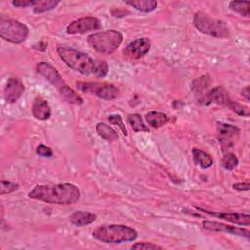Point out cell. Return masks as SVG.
<instances>
[{
  "mask_svg": "<svg viewBox=\"0 0 250 250\" xmlns=\"http://www.w3.org/2000/svg\"><path fill=\"white\" fill-rule=\"evenodd\" d=\"M96 131L100 137H102L103 139H104L106 141L113 142L118 139L117 132L114 129H112L109 125H107L104 122H99L96 125Z\"/></svg>",
  "mask_w": 250,
  "mask_h": 250,
  "instance_id": "cell-21",
  "label": "cell"
},
{
  "mask_svg": "<svg viewBox=\"0 0 250 250\" xmlns=\"http://www.w3.org/2000/svg\"><path fill=\"white\" fill-rule=\"evenodd\" d=\"M0 185H1L0 193L2 195L7 194V193H11V192H13V191H15L19 188V184H16V183H13V182H10V181L2 180Z\"/></svg>",
  "mask_w": 250,
  "mask_h": 250,
  "instance_id": "cell-29",
  "label": "cell"
},
{
  "mask_svg": "<svg viewBox=\"0 0 250 250\" xmlns=\"http://www.w3.org/2000/svg\"><path fill=\"white\" fill-rule=\"evenodd\" d=\"M100 21L95 17H84L71 21L66 26L67 34H81L100 28Z\"/></svg>",
  "mask_w": 250,
  "mask_h": 250,
  "instance_id": "cell-10",
  "label": "cell"
},
{
  "mask_svg": "<svg viewBox=\"0 0 250 250\" xmlns=\"http://www.w3.org/2000/svg\"><path fill=\"white\" fill-rule=\"evenodd\" d=\"M107 120L109 121V123L118 126V127L121 129V131H122V133H123L124 136H128V132H127V129H126V127H125V124H124V122H123V120H122V117H121L119 114H112V115H109V116L107 117Z\"/></svg>",
  "mask_w": 250,
  "mask_h": 250,
  "instance_id": "cell-30",
  "label": "cell"
},
{
  "mask_svg": "<svg viewBox=\"0 0 250 250\" xmlns=\"http://www.w3.org/2000/svg\"><path fill=\"white\" fill-rule=\"evenodd\" d=\"M198 210L201 212L210 215L212 217H216L233 224H237L240 226L248 227L250 225V216L244 213H234V212H218V211H209L203 208L197 207Z\"/></svg>",
  "mask_w": 250,
  "mask_h": 250,
  "instance_id": "cell-13",
  "label": "cell"
},
{
  "mask_svg": "<svg viewBox=\"0 0 250 250\" xmlns=\"http://www.w3.org/2000/svg\"><path fill=\"white\" fill-rule=\"evenodd\" d=\"M210 84H211L210 77L208 75H203V76H200L192 81L191 90L194 94L201 96L202 97L201 101H203V99L207 93L206 90L208 89Z\"/></svg>",
  "mask_w": 250,
  "mask_h": 250,
  "instance_id": "cell-19",
  "label": "cell"
},
{
  "mask_svg": "<svg viewBox=\"0 0 250 250\" xmlns=\"http://www.w3.org/2000/svg\"><path fill=\"white\" fill-rule=\"evenodd\" d=\"M193 25L201 33L216 38H225L229 35V29L225 21L214 19L202 11H198L194 14Z\"/></svg>",
  "mask_w": 250,
  "mask_h": 250,
  "instance_id": "cell-6",
  "label": "cell"
},
{
  "mask_svg": "<svg viewBox=\"0 0 250 250\" xmlns=\"http://www.w3.org/2000/svg\"><path fill=\"white\" fill-rule=\"evenodd\" d=\"M37 1H31V0H20V1H13L12 4L15 7H21V8H26V7H34Z\"/></svg>",
  "mask_w": 250,
  "mask_h": 250,
  "instance_id": "cell-33",
  "label": "cell"
},
{
  "mask_svg": "<svg viewBox=\"0 0 250 250\" xmlns=\"http://www.w3.org/2000/svg\"><path fill=\"white\" fill-rule=\"evenodd\" d=\"M77 88L85 93H92L103 100H113L117 98L119 90L112 84L99 82H77Z\"/></svg>",
  "mask_w": 250,
  "mask_h": 250,
  "instance_id": "cell-8",
  "label": "cell"
},
{
  "mask_svg": "<svg viewBox=\"0 0 250 250\" xmlns=\"http://www.w3.org/2000/svg\"><path fill=\"white\" fill-rule=\"evenodd\" d=\"M28 27L14 19H4L0 20V36L5 41L19 44L26 40L28 36Z\"/></svg>",
  "mask_w": 250,
  "mask_h": 250,
  "instance_id": "cell-7",
  "label": "cell"
},
{
  "mask_svg": "<svg viewBox=\"0 0 250 250\" xmlns=\"http://www.w3.org/2000/svg\"><path fill=\"white\" fill-rule=\"evenodd\" d=\"M128 123L135 132H148L149 129L145 124L142 116L138 113H131L128 115Z\"/></svg>",
  "mask_w": 250,
  "mask_h": 250,
  "instance_id": "cell-23",
  "label": "cell"
},
{
  "mask_svg": "<svg viewBox=\"0 0 250 250\" xmlns=\"http://www.w3.org/2000/svg\"><path fill=\"white\" fill-rule=\"evenodd\" d=\"M60 4L58 0H44V1H37L35 6L33 7V12L35 14H41L47 11H50L56 8Z\"/></svg>",
  "mask_w": 250,
  "mask_h": 250,
  "instance_id": "cell-25",
  "label": "cell"
},
{
  "mask_svg": "<svg viewBox=\"0 0 250 250\" xmlns=\"http://www.w3.org/2000/svg\"><path fill=\"white\" fill-rule=\"evenodd\" d=\"M145 118H146V121L147 122V124L150 127L155 128V129L164 126L169 121V117L167 114L160 112V111H155V110L147 112L146 114Z\"/></svg>",
  "mask_w": 250,
  "mask_h": 250,
  "instance_id": "cell-18",
  "label": "cell"
},
{
  "mask_svg": "<svg viewBox=\"0 0 250 250\" xmlns=\"http://www.w3.org/2000/svg\"><path fill=\"white\" fill-rule=\"evenodd\" d=\"M122 40V33L115 29L95 32L87 37V42L91 48L105 55L112 54L120 46Z\"/></svg>",
  "mask_w": 250,
  "mask_h": 250,
  "instance_id": "cell-5",
  "label": "cell"
},
{
  "mask_svg": "<svg viewBox=\"0 0 250 250\" xmlns=\"http://www.w3.org/2000/svg\"><path fill=\"white\" fill-rule=\"evenodd\" d=\"M230 110L234 111L236 114L240 115V116H245V117H248L250 112H249V107L242 104H239L235 101H231V103L229 104L228 106Z\"/></svg>",
  "mask_w": 250,
  "mask_h": 250,
  "instance_id": "cell-27",
  "label": "cell"
},
{
  "mask_svg": "<svg viewBox=\"0 0 250 250\" xmlns=\"http://www.w3.org/2000/svg\"><path fill=\"white\" fill-rule=\"evenodd\" d=\"M94 238L104 243L118 244L133 241L137 238L138 232L131 227L125 225H103L95 229L92 232Z\"/></svg>",
  "mask_w": 250,
  "mask_h": 250,
  "instance_id": "cell-3",
  "label": "cell"
},
{
  "mask_svg": "<svg viewBox=\"0 0 250 250\" xmlns=\"http://www.w3.org/2000/svg\"><path fill=\"white\" fill-rule=\"evenodd\" d=\"M202 227H203V229L210 230V231L227 232V233H230V234H234V235L244 236L246 238H249V235H250V232L247 229L237 228V227H233L230 225H227V224L215 222V221H207V220L203 221Z\"/></svg>",
  "mask_w": 250,
  "mask_h": 250,
  "instance_id": "cell-12",
  "label": "cell"
},
{
  "mask_svg": "<svg viewBox=\"0 0 250 250\" xmlns=\"http://www.w3.org/2000/svg\"><path fill=\"white\" fill-rule=\"evenodd\" d=\"M97 220V215L91 212L85 211H75L69 216V221L71 224L77 227H83L90 225Z\"/></svg>",
  "mask_w": 250,
  "mask_h": 250,
  "instance_id": "cell-17",
  "label": "cell"
},
{
  "mask_svg": "<svg viewBox=\"0 0 250 250\" xmlns=\"http://www.w3.org/2000/svg\"><path fill=\"white\" fill-rule=\"evenodd\" d=\"M31 111L33 116L38 120H47L51 117V107L48 102L42 97L38 96L34 99Z\"/></svg>",
  "mask_w": 250,
  "mask_h": 250,
  "instance_id": "cell-16",
  "label": "cell"
},
{
  "mask_svg": "<svg viewBox=\"0 0 250 250\" xmlns=\"http://www.w3.org/2000/svg\"><path fill=\"white\" fill-rule=\"evenodd\" d=\"M57 52L62 62L70 68L83 75L94 73L95 62L87 54L66 46H58Z\"/></svg>",
  "mask_w": 250,
  "mask_h": 250,
  "instance_id": "cell-4",
  "label": "cell"
},
{
  "mask_svg": "<svg viewBox=\"0 0 250 250\" xmlns=\"http://www.w3.org/2000/svg\"><path fill=\"white\" fill-rule=\"evenodd\" d=\"M24 92V85L18 77H10L4 88V99L8 104L16 103Z\"/></svg>",
  "mask_w": 250,
  "mask_h": 250,
  "instance_id": "cell-14",
  "label": "cell"
},
{
  "mask_svg": "<svg viewBox=\"0 0 250 250\" xmlns=\"http://www.w3.org/2000/svg\"><path fill=\"white\" fill-rule=\"evenodd\" d=\"M231 99L228 93V91L224 87H215L208 91L203 99V102H205L206 104H216L223 106H229V104L231 103Z\"/></svg>",
  "mask_w": 250,
  "mask_h": 250,
  "instance_id": "cell-15",
  "label": "cell"
},
{
  "mask_svg": "<svg viewBox=\"0 0 250 250\" xmlns=\"http://www.w3.org/2000/svg\"><path fill=\"white\" fill-rule=\"evenodd\" d=\"M241 95H242V97L245 98V100H246L247 102L249 101V86H246L244 89H242Z\"/></svg>",
  "mask_w": 250,
  "mask_h": 250,
  "instance_id": "cell-35",
  "label": "cell"
},
{
  "mask_svg": "<svg viewBox=\"0 0 250 250\" xmlns=\"http://www.w3.org/2000/svg\"><path fill=\"white\" fill-rule=\"evenodd\" d=\"M229 6L230 10L243 17L248 18L250 16V3L248 1H231Z\"/></svg>",
  "mask_w": 250,
  "mask_h": 250,
  "instance_id": "cell-24",
  "label": "cell"
},
{
  "mask_svg": "<svg viewBox=\"0 0 250 250\" xmlns=\"http://www.w3.org/2000/svg\"><path fill=\"white\" fill-rule=\"evenodd\" d=\"M192 155H193V160L195 164L202 169L209 168L213 164L212 157L207 152L199 148H192Z\"/></svg>",
  "mask_w": 250,
  "mask_h": 250,
  "instance_id": "cell-20",
  "label": "cell"
},
{
  "mask_svg": "<svg viewBox=\"0 0 250 250\" xmlns=\"http://www.w3.org/2000/svg\"><path fill=\"white\" fill-rule=\"evenodd\" d=\"M132 249H163V247L151 242H138L132 246Z\"/></svg>",
  "mask_w": 250,
  "mask_h": 250,
  "instance_id": "cell-31",
  "label": "cell"
},
{
  "mask_svg": "<svg viewBox=\"0 0 250 250\" xmlns=\"http://www.w3.org/2000/svg\"><path fill=\"white\" fill-rule=\"evenodd\" d=\"M150 40L146 37L138 38L130 42L123 50L124 56L130 59H141L146 56L150 50Z\"/></svg>",
  "mask_w": 250,
  "mask_h": 250,
  "instance_id": "cell-11",
  "label": "cell"
},
{
  "mask_svg": "<svg viewBox=\"0 0 250 250\" xmlns=\"http://www.w3.org/2000/svg\"><path fill=\"white\" fill-rule=\"evenodd\" d=\"M28 197L49 204L70 205L79 200L80 190L77 186L71 183L39 185L28 192Z\"/></svg>",
  "mask_w": 250,
  "mask_h": 250,
  "instance_id": "cell-1",
  "label": "cell"
},
{
  "mask_svg": "<svg viewBox=\"0 0 250 250\" xmlns=\"http://www.w3.org/2000/svg\"><path fill=\"white\" fill-rule=\"evenodd\" d=\"M218 140L222 150L227 151L230 149L239 138V129L229 123H218L217 127Z\"/></svg>",
  "mask_w": 250,
  "mask_h": 250,
  "instance_id": "cell-9",
  "label": "cell"
},
{
  "mask_svg": "<svg viewBox=\"0 0 250 250\" xmlns=\"http://www.w3.org/2000/svg\"><path fill=\"white\" fill-rule=\"evenodd\" d=\"M125 4L144 13H149L155 10V8L157 7V2L152 0H133L126 1Z\"/></svg>",
  "mask_w": 250,
  "mask_h": 250,
  "instance_id": "cell-22",
  "label": "cell"
},
{
  "mask_svg": "<svg viewBox=\"0 0 250 250\" xmlns=\"http://www.w3.org/2000/svg\"><path fill=\"white\" fill-rule=\"evenodd\" d=\"M36 153L42 157H51L53 155L52 149L45 145H39L36 147Z\"/></svg>",
  "mask_w": 250,
  "mask_h": 250,
  "instance_id": "cell-32",
  "label": "cell"
},
{
  "mask_svg": "<svg viewBox=\"0 0 250 250\" xmlns=\"http://www.w3.org/2000/svg\"><path fill=\"white\" fill-rule=\"evenodd\" d=\"M36 71L48 82H50L67 103L72 104H83V99L63 81L58 70L49 62H38L36 65Z\"/></svg>",
  "mask_w": 250,
  "mask_h": 250,
  "instance_id": "cell-2",
  "label": "cell"
},
{
  "mask_svg": "<svg viewBox=\"0 0 250 250\" xmlns=\"http://www.w3.org/2000/svg\"><path fill=\"white\" fill-rule=\"evenodd\" d=\"M232 188L236 190L244 191V190H249L250 186H249L248 183H236V184L232 185Z\"/></svg>",
  "mask_w": 250,
  "mask_h": 250,
  "instance_id": "cell-34",
  "label": "cell"
},
{
  "mask_svg": "<svg viewBox=\"0 0 250 250\" xmlns=\"http://www.w3.org/2000/svg\"><path fill=\"white\" fill-rule=\"evenodd\" d=\"M108 72V65L104 61H96L95 62V70L94 74L98 77H104Z\"/></svg>",
  "mask_w": 250,
  "mask_h": 250,
  "instance_id": "cell-28",
  "label": "cell"
},
{
  "mask_svg": "<svg viewBox=\"0 0 250 250\" xmlns=\"http://www.w3.org/2000/svg\"><path fill=\"white\" fill-rule=\"evenodd\" d=\"M238 165V158L232 152H227L222 158V166L226 170H233Z\"/></svg>",
  "mask_w": 250,
  "mask_h": 250,
  "instance_id": "cell-26",
  "label": "cell"
}]
</instances>
